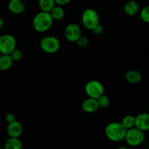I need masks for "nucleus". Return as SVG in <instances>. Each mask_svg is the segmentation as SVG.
Wrapping results in <instances>:
<instances>
[{"label":"nucleus","mask_w":149,"mask_h":149,"mask_svg":"<svg viewBox=\"0 0 149 149\" xmlns=\"http://www.w3.org/2000/svg\"><path fill=\"white\" fill-rule=\"evenodd\" d=\"M139 11V6L135 1L130 0L124 6V12L128 16H134Z\"/></svg>","instance_id":"nucleus-13"},{"label":"nucleus","mask_w":149,"mask_h":149,"mask_svg":"<svg viewBox=\"0 0 149 149\" xmlns=\"http://www.w3.org/2000/svg\"><path fill=\"white\" fill-rule=\"evenodd\" d=\"M145 138V132L134 127L127 130L125 140L128 145L135 147L141 146L144 142Z\"/></svg>","instance_id":"nucleus-5"},{"label":"nucleus","mask_w":149,"mask_h":149,"mask_svg":"<svg viewBox=\"0 0 149 149\" xmlns=\"http://www.w3.org/2000/svg\"><path fill=\"white\" fill-rule=\"evenodd\" d=\"M14 61L11 58L10 55L1 54L0 56V71H5L10 69L13 65Z\"/></svg>","instance_id":"nucleus-16"},{"label":"nucleus","mask_w":149,"mask_h":149,"mask_svg":"<svg viewBox=\"0 0 149 149\" xmlns=\"http://www.w3.org/2000/svg\"><path fill=\"white\" fill-rule=\"evenodd\" d=\"M122 125L127 130L135 127V116L132 115H126L122 120Z\"/></svg>","instance_id":"nucleus-19"},{"label":"nucleus","mask_w":149,"mask_h":149,"mask_svg":"<svg viewBox=\"0 0 149 149\" xmlns=\"http://www.w3.org/2000/svg\"><path fill=\"white\" fill-rule=\"evenodd\" d=\"M99 105L97 103V99L92 98V97H87L81 104V109L83 111L87 113H93L97 111L99 109Z\"/></svg>","instance_id":"nucleus-11"},{"label":"nucleus","mask_w":149,"mask_h":149,"mask_svg":"<svg viewBox=\"0 0 149 149\" xmlns=\"http://www.w3.org/2000/svg\"><path fill=\"white\" fill-rule=\"evenodd\" d=\"M2 1V0H0V1Z\"/></svg>","instance_id":"nucleus-32"},{"label":"nucleus","mask_w":149,"mask_h":149,"mask_svg":"<svg viewBox=\"0 0 149 149\" xmlns=\"http://www.w3.org/2000/svg\"><path fill=\"white\" fill-rule=\"evenodd\" d=\"M5 120L7 123L14 122L15 120H16L15 115L13 113H7L5 116Z\"/></svg>","instance_id":"nucleus-25"},{"label":"nucleus","mask_w":149,"mask_h":149,"mask_svg":"<svg viewBox=\"0 0 149 149\" xmlns=\"http://www.w3.org/2000/svg\"><path fill=\"white\" fill-rule=\"evenodd\" d=\"M8 10L14 15L22 14L25 11L24 1L22 0H10L7 4Z\"/></svg>","instance_id":"nucleus-12"},{"label":"nucleus","mask_w":149,"mask_h":149,"mask_svg":"<svg viewBox=\"0 0 149 149\" xmlns=\"http://www.w3.org/2000/svg\"><path fill=\"white\" fill-rule=\"evenodd\" d=\"M17 42L13 35L5 33L0 36V52L4 55H10L16 48Z\"/></svg>","instance_id":"nucleus-7"},{"label":"nucleus","mask_w":149,"mask_h":149,"mask_svg":"<svg viewBox=\"0 0 149 149\" xmlns=\"http://www.w3.org/2000/svg\"><path fill=\"white\" fill-rule=\"evenodd\" d=\"M7 133L10 138H19L23 133V125L17 120L8 123L7 127Z\"/></svg>","instance_id":"nucleus-9"},{"label":"nucleus","mask_w":149,"mask_h":149,"mask_svg":"<svg viewBox=\"0 0 149 149\" xmlns=\"http://www.w3.org/2000/svg\"><path fill=\"white\" fill-rule=\"evenodd\" d=\"M0 149H4V147H0Z\"/></svg>","instance_id":"nucleus-29"},{"label":"nucleus","mask_w":149,"mask_h":149,"mask_svg":"<svg viewBox=\"0 0 149 149\" xmlns=\"http://www.w3.org/2000/svg\"><path fill=\"white\" fill-rule=\"evenodd\" d=\"M77 45L80 48H85L89 45V39L86 36H81L76 42Z\"/></svg>","instance_id":"nucleus-22"},{"label":"nucleus","mask_w":149,"mask_h":149,"mask_svg":"<svg viewBox=\"0 0 149 149\" xmlns=\"http://www.w3.org/2000/svg\"><path fill=\"white\" fill-rule=\"evenodd\" d=\"M49 15L53 20H61L65 16V10L62 6L55 4L52 10L49 12Z\"/></svg>","instance_id":"nucleus-15"},{"label":"nucleus","mask_w":149,"mask_h":149,"mask_svg":"<svg viewBox=\"0 0 149 149\" xmlns=\"http://www.w3.org/2000/svg\"><path fill=\"white\" fill-rule=\"evenodd\" d=\"M4 21L1 17H0V30L2 29V28L4 27Z\"/></svg>","instance_id":"nucleus-27"},{"label":"nucleus","mask_w":149,"mask_h":149,"mask_svg":"<svg viewBox=\"0 0 149 149\" xmlns=\"http://www.w3.org/2000/svg\"><path fill=\"white\" fill-rule=\"evenodd\" d=\"M125 79L130 84H138L142 79V75L137 70H130L125 74Z\"/></svg>","instance_id":"nucleus-14"},{"label":"nucleus","mask_w":149,"mask_h":149,"mask_svg":"<svg viewBox=\"0 0 149 149\" xmlns=\"http://www.w3.org/2000/svg\"><path fill=\"white\" fill-rule=\"evenodd\" d=\"M84 92L88 97L97 99L104 94V87L100 81L92 79L87 81L84 86Z\"/></svg>","instance_id":"nucleus-6"},{"label":"nucleus","mask_w":149,"mask_h":149,"mask_svg":"<svg viewBox=\"0 0 149 149\" xmlns=\"http://www.w3.org/2000/svg\"><path fill=\"white\" fill-rule=\"evenodd\" d=\"M97 103H98L99 107L103 108V109H106L108 108L110 105V99L108 97L107 95H106L105 94L102 95L101 96L98 97L97 99Z\"/></svg>","instance_id":"nucleus-20"},{"label":"nucleus","mask_w":149,"mask_h":149,"mask_svg":"<svg viewBox=\"0 0 149 149\" xmlns=\"http://www.w3.org/2000/svg\"><path fill=\"white\" fill-rule=\"evenodd\" d=\"M10 55L13 61H19L20 60H21L22 57H23L22 52L19 49H17V48L13 49V50L10 52Z\"/></svg>","instance_id":"nucleus-23"},{"label":"nucleus","mask_w":149,"mask_h":149,"mask_svg":"<svg viewBox=\"0 0 149 149\" xmlns=\"http://www.w3.org/2000/svg\"><path fill=\"white\" fill-rule=\"evenodd\" d=\"M81 23L86 29L93 31L100 23V17L97 12L93 8H87L81 15Z\"/></svg>","instance_id":"nucleus-3"},{"label":"nucleus","mask_w":149,"mask_h":149,"mask_svg":"<svg viewBox=\"0 0 149 149\" xmlns=\"http://www.w3.org/2000/svg\"><path fill=\"white\" fill-rule=\"evenodd\" d=\"M4 149H22V142L19 138H10L5 142Z\"/></svg>","instance_id":"nucleus-17"},{"label":"nucleus","mask_w":149,"mask_h":149,"mask_svg":"<svg viewBox=\"0 0 149 149\" xmlns=\"http://www.w3.org/2000/svg\"><path fill=\"white\" fill-rule=\"evenodd\" d=\"M140 18L146 23H149V7L146 6L140 12Z\"/></svg>","instance_id":"nucleus-21"},{"label":"nucleus","mask_w":149,"mask_h":149,"mask_svg":"<svg viewBox=\"0 0 149 149\" xmlns=\"http://www.w3.org/2000/svg\"><path fill=\"white\" fill-rule=\"evenodd\" d=\"M81 36V30L77 23H70L64 29L65 39L69 42H76L77 39Z\"/></svg>","instance_id":"nucleus-8"},{"label":"nucleus","mask_w":149,"mask_h":149,"mask_svg":"<svg viewBox=\"0 0 149 149\" xmlns=\"http://www.w3.org/2000/svg\"><path fill=\"white\" fill-rule=\"evenodd\" d=\"M127 130L121 122H113L108 124L105 128L106 138L113 142H120L125 140Z\"/></svg>","instance_id":"nucleus-2"},{"label":"nucleus","mask_w":149,"mask_h":149,"mask_svg":"<svg viewBox=\"0 0 149 149\" xmlns=\"http://www.w3.org/2000/svg\"><path fill=\"white\" fill-rule=\"evenodd\" d=\"M135 127L146 132L149 130V113H139L138 116H135Z\"/></svg>","instance_id":"nucleus-10"},{"label":"nucleus","mask_w":149,"mask_h":149,"mask_svg":"<svg viewBox=\"0 0 149 149\" xmlns=\"http://www.w3.org/2000/svg\"><path fill=\"white\" fill-rule=\"evenodd\" d=\"M1 52H0V56H1Z\"/></svg>","instance_id":"nucleus-31"},{"label":"nucleus","mask_w":149,"mask_h":149,"mask_svg":"<svg viewBox=\"0 0 149 149\" xmlns=\"http://www.w3.org/2000/svg\"><path fill=\"white\" fill-rule=\"evenodd\" d=\"M53 21L49 13L40 11L33 17L32 26L36 32L45 33L51 29Z\"/></svg>","instance_id":"nucleus-1"},{"label":"nucleus","mask_w":149,"mask_h":149,"mask_svg":"<svg viewBox=\"0 0 149 149\" xmlns=\"http://www.w3.org/2000/svg\"><path fill=\"white\" fill-rule=\"evenodd\" d=\"M23 1H28V0H22Z\"/></svg>","instance_id":"nucleus-30"},{"label":"nucleus","mask_w":149,"mask_h":149,"mask_svg":"<svg viewBox=\"0 0 149 149\" xmlns=\"http://www.w3.org/2000/svg\"><path fill=\"white\" fill-rule=\"evenodd\" d=\"M103 31H104L103 30V27L100 23L93 29V32L95 35H101L103 33Z\"/></svg>","instance_id":"nucleus-24"},{"label":"nucleus","mask_w":149,"mask_h":149,"mask_svg":"<svg viewBox=\"0 0 149 149\" xmlns=\"http://www.w3.org/2000/svg\"><path fill=\"white\" fill-rule=\"evenodd\" d=\"M38 4L41 11L49 13L55 5L54 0H38Z\"/></svg>","instance_id":"nucleus-18"},{"label":"nucleus","mask_w":149,"mask_h":149,"mask_svg":"<svg viewBox=\"0 0 149 149\" xmlns=\"http://www.w3.org/2000/svg\"><path fill=\"white\" fill-rule=\"evenodd\" d=\"M54 1H55V4L63 7V6H65L69 4L71 0H54Z\"/></svg>","instance_id":"nucleus-26"},{"label":"nucleus","mask_w":149,"mask_h":149,"mask_svg":"<svg viewBox=\"0 0 149 149\" xmlns=\"http://www.w3.org/2000/svg\"><path fill=\"white\" fill-rule=\"evenodd\" d=\"M39 45L42 50L47 54L56 53L61 48L60 40L54 36H45L42 37Z\"/></svg>","instance_id":"nucleus-4"},{"label":"nucleus","mask_w":149,"mask_h":149,"mask_svg":"<svg viewBox=\"0 0 149 149\" xmlns=\"http://www.w3.org/2000/svg\"><path fill=\"white\" fill-rule=\"evenodd\" d=\"M116 149H129L127 148V147H126V146H120V147H119V148H117Z\"/></svg>","instance_id":"nucleus-28"}]
</instances>
